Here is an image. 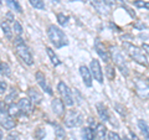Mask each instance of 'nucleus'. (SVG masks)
Wrapping results in <instances>:
<instances>
[{"instance_id":"obj_37","label":"nucleus","mask_w":149,"mask_h":140,"mask_svg":"<svg viewBox=\"0 0 149 140\" xmlns=\"http://www.w3.org/2000/svg\"><path fill=\"white\" fill-rule=\"evenodd\" d=\"M8 110V104L4 100H0V112H6Z\"/></svg>"},{"instance_id":"obj_29","label":"nucleus","mask_w":149,"mask_h":140,"mask_svg":"<svg viewBox=\"0 0 149 140\" xmlns=\"http://www.w3.org/2000/svg\"><path fill=\"white\" fill-rule=\"evenodd\" d=\"M32 8L37 9V10H45V3L44 0H29Z\"/></svg>"},{"instance_id":"obj_2","label":"nucleus","mask_w":149,"mask_h":140,"mask_svg":"<svg viewBox=\"0 0 149 140\" xmlns=\"http://www.w3.org/2000/svg\"><path fill=\"white\" fill-rule=\"evenodd\" d=\"M47 36H49V40L51 41V44H52L56 49H61L63 46L68 45L67 36L56 25H50L47 27Z\"/></svg>"},{"instance_id":"obj_27","label":"nucleus","mask_w":149,"mask_h":140,"mask_svg":"<svg viewBox=\"0 0 149 140\" xmlns=\"http://www.w3.org/2000/svg\"><path fill=\"white\" fill-rule=\"evenodd\" d=\"M0 74H1V76H5V77H9L11 74L9 64L5 62H1V61H0Z\"/></svg>"},{"instance_id":"obj_15","label":"nucleus","mask_w":149,"mask_h":140,"mask_svg":"<svg viewBox=\"0 0 149 140\" xmlns=\"http://www.w3.org/2000/svg\"><path fill=\"white\" fill-rule=\"evenodd\" d=\"M51 107H52L54 113L57 116H62L65 114V104L61 100V98H54L51 102Z\"/></svg>"},{"instance_id":"obj_20","label":"nucleus","mask_w":149,"mask_h":140,"mask_svg":"<svg viewBox=\"0 0 149 140\" xmlns=\"http://www.w3.org/2000/svg\"><path fill=\"white\" fill-rule=\"evenodd\" d=\"M138 128L141 129L142 134L144 135V139L149 140V124L143 119H139L138 120Z\"/></svg>"},{"instance_id":"obj_35","label":"nucleus","mask_w":149,"mask_h":140,"mask_svg":"<svg viewBox=\"0 0 149 140\" xmlns=\"http://www.w3.org/2000/svg\"><path fill=\"white\" fill-rule=\"evenodd\" d=\"M6 140H20V135H19L17 133H10L8 135Z\"/></svg>"},{"instance_id":"obj_12","label":"nucleus","mask_w":149,"mask_h":140,"mask_svg":"<svg viewBox=\"0 0 149 140\" xmlns=\"http://www.w3.org/2000/svg\"><path fill=\"white\" fill-rule=\"evenodd\" d=\"M35 78H36L37 85H39V86L41 87V89H42L44 92H46L47 94L52 96V89H51V87L49 86L47 81H46L45 74H44L42 72H41V71H37V72H36V74H35Z\"/></svg>"},{"instance_id":"obj_33","label":"nucleus","mask_w":149,"mask_h":140,"mask_svg":"<svg viewBox=\"0 0 149 140\" xmlns=\"http://www.w3.org/2000/svg\"><path fill=\"white\" fill-rule=\"evenodd\" d=\"M45 135H46V132L44 129H37L36 132H35V137L37 140H41V139H44L45 138Z\"/></svg>"},{"instance_id":"obj_18","label":"nucleus","mask_w":149,"mask_h":140,"mask_svg":"<svg viewBox=\"0 0 149 140\" xmlns=\"http://www.w3.org/2000/svg\"><path fill=\"white\" fill-rule=\"evenodd\" d=\"M96 108H97V113H98L100 118L102 122H108L111 119V115L108 113V109H107V107L103 104V103H97L96 104Z\"/></svg>"},{"instance_id":"obj_7","label":"nucleus","mask_w":149,"mask_h":140,"mask_svg":"<svg viewBox=\"0 0 149 140\" xmlns=\"http://www.w3.org/2000/svg\"><path fill=\"white\" fill-rule=\"evenodd\" d=\"M134 88H136V93L141 99L146 100L149 99V82H147L146 79L137 78L134 81Z\"/></svg>"},{"instance_id":"obj_19","label":"nucleus","mask_w":149,"mask_h":140,"mask_svg":"<svg viewBox=\"0 0 149 140\" xmlns=\"http://www.w3.org/2000/svg\"><path fill=\"white\" fill-rule=\"evenodd\" d=\"M81 137L82 140H96V134H95V129L91 127H85L81 130Z\"/></svg>"},{"instance_id":"obj_39","label":"nucleus","mask_w":149,"mask_h":140,"mask_svg":"<svg viewBox=\"0 0 149 140\" xmlns=\"http://www.w3.org/2000/svg\"><path fill=\"white\" fill-rule=\"evenodd\" d=\"M142 50L144 51V53L149 55V45H148V44H143V45H142Z\"/></svg>"},{"instance_id":"obj_21","label":"nucleus","mask_w":149,"mask_h":140,"mask_svg":"<svg viewBox=\"0 0 149 140\" xmlns=\"http://www.w3.org/2000/svg\"><path fill=\"white\" fill-rule=\"evenodd\" d=\"M46 53H47V56H49V58H50L51 63H52L55 67H56V66H60V64H61V61L58 60L57 55L55 53V51L51 49V47H46Z\"/></svg>"},{"instance_id":"obj_46","label":"nucleus","mask_w":149,"mask_h":140,"mask_svg":"<svg viewBox=\"0 0 149 140\" xmlns=\"http://www.w3.org/2000/svg\"><path fill=\"white\" fill-rule=\"evenodd\" d=\"M68 1H83V0H68Z\"/></svg>"},{"instance_id":"obj_1","label":"nucleus","mask_w":149,"mask_h":140,"mask_svg":"<svg viewBox=\"0 0 149 140\" xmlns=\"http://www.w3.org/2000/svg\"><path fill=\"white\" fill-rule=\"evenodd\" d=\"M14 47H15L16 55L20 57V60L27 66H32L34 64V56H32L29 46L25 44V41L22 40L21 36H17L14 40Z\"/></svg>"},{"instance_id":"obj_36","label":"nucleus","mask_w":149,"mask_h":140,"mask_svg":"<svg viewBox=\"0 0 149 140\" xmlns=\"http://www.w3.org/2000/svg\"><path fill=\"white\" fill-rule=\"evenodd\" d=\"M108 137H109V140H123L117 133H109Z\"/></svg>"},{"instance_id":"obj_25","label":"nucleus","mask_w":149,"mask_h":140,"mask_svg":"<svg viewBox=\"0 0 149 140\" xmlns=\"http://www.w3.org/2000/svg\"><path fill=\"white\" fill-rule=\"evenodd\" d=\"M8 113L10 114L13 118H15V116L20 115V114H21V112H20V108H19L17 103H16V104H15V103L9 104V105H8Z\"/></svg>"},{"instance_id":"obj_41","label":"nucleus","mask_w":149,"mask_h":140,"mask_svg":"<svg viewBox=\"0 0 149 140\" xmlns=\"http://www.w3.org/2000/svg\"><path fill=\"white\" fill-rule=\"evenodd\" d=\"M129 135H130V138H132L133 140H141V139H139L138 137H137V135L136 134H134L133 132H129Z\"/></svg>"},{"instance_id":"obj_38","label":"nucleus","mask_w":149,"mask_h":140,"mask_svg":"<svg viewBox=\"0 0 149 140\" xmlns=\"http://www.w3.org/2000/svg\"><path fill=\"white\" fill-rule=\"evenodd\" d=\"M6 19H8V22H14V21H15V19H14L11 12H8L6 14ZM6 19H5V20H6Z\"/></svg>"},{"instance_id":"obj_14","label":"nucleus","mask_w":149,"mask_h":140,"mask_svg":"<svg viewBox=\"0 0 149 140\" xmlns=\"http://www.w3.org/2000/svg\"><path fill=\"white\" fill-rule=\"evenodd\" d=\"M80 74L82 77V81L85 83L86 87H92V81H93V77H92V73L90 71V68L86 67L85 64L80 66Z\"/></svg>"},{"instance_id":"obj_43","label":"nucleus","mask_w":149,"mask_h":140,"mask_svg":"<svg viewBox=\"0 0 149 140\" xmlns=\"http://www.w3.org/2000/svg\"><path fill=\"white\" fill-rule=\"evenodd\" d=\"M3 137H4V133H3V130H1V129H0V140H1V139H3Z\"/></svg>"},{"instance_id":"obj_16","label":"nucleus","mask_w":149,"mask_h":140,"mask_svg":"<svg viewBox=\"0 0 149 140\" xmlns=\"http://www.w3.org/2000/svg\"><path fill=\"white\" fill-rule=\"evenodd\" d=\"M27 98L31 100L32 104H40L42 102V94L34 87L27 89Z\"/></svg>"},{"instance_id":"obj_17","label":"nucleus","mask_w":149,"mask_h":140,"mask_svg":"<svg viewBox=\"0 0 149 140\" xmlns=\"http://www.w3.org/2000/svg\"><path fill=\"white\" fill-rule=\"evenodd\" d=\"M95 134H96V139H98V140H107V135H108L107 127L103 123H98L96 125Z\"/></svg>"},{"instance_id":"obj_45","label":"nucleus","mask_w":149,"mask_h":140,"mask_svg":"<svg viewBox=\"0 0 149 140\" xmlns=\"http://www.w3.org/2000/svg\"><path fill=\"white\" fill-rule=\"evenodd\" d=\"M124 140H133V139H132V138H128V137H125V138H124Z\"/></svg>"},{"instance_id":"obj_3","label":"nucleus","mask_w":149,"mask_h":140,"mask_svg":"<svg viewBox=\"0 0 149 140\" xmlns=\"http://www.w3.org/2000/svg\"><path fill=\"white\" fill-rule=\"evenodd\" d=\"M122 46H123V49L125 51V53H127L132 60H134L137 63L142 64V66H148L147 56H146L144 51L141 47H138V46H134L133 44L127 42V41H123Z\"/></svg>"},{"instance_id":"obj_24","label":"nucleus","mask_w":149,"mask_h":140,"mask_svg":"<svg viewBox=\"0 0 149 140\" xmlns=\"http://www.w3.org/2000/svg\"><path fill=\"white\" fill-rule=\"evenodd\" d=\"M54 130H55V135L56 138L58 140H63L66 138V133H65V129L61 127V125H58L57 123H54Z\"/></svg>"},{"instance_id":"obj_13","label":"nucleus","mask_w":149,"mask_h":140,"mask_svg":"<svg viewBox=\"0 0 149 140\" xmlns=\"http://www.w3.org/2000/svg\"><path fill=\"white\" fill-rule=\"evenodd\" d=\"M17 105L20 108V112L22 115H30L32 113V103L29 98H20L17 102Z\"/></svg>"},{"instance_id":"obj_47","label":"nucleus","mask_w":149,"mask_h":140,"mask_svg":"<svg viewBox=\"0 0 149 140\" xmlns=\"http://www.w3.org/2000/svg\"><path fill=\"white\" fill-rule=\"evenodd\" d=\"M1 3H3V0H0V5H1Z\"/></svg>"},{"instance_id":"obj_11","label":"nucleus","mask_w":149,"mask_h":140,"mask_svg":"<svg viewBox=\"0 0 149 140\" xmlns=\"http://www.w3.org/2000/svg\"><path fill=\"white\" fill-rule=\"evenodd\" d=\"M90 4L95 8V10L100 14V15H109V6L107 5V4L103 3V0H90Z\"/></svg>"},{"instance_id":"obj_40","label":"nucleus","mask_w":149,"mask_h":140,"mask_svg":"<svg viewBox=\"0 0 149 140\" xmlns=\"http://www.w3.org/2000/svg\"><path fill=\"white\" fill-rule=\"evenodd\" d=\"M103 3L107 4L108 6H113V5H116V0H103Z\"/></svg>"},{"instance_id":"obj_9","label":"nucleus","mask_w":149,"mask_h":140,"mask_svg":"<svg viewBox=\"0 0 149 140\" xmlns=\"http://www.w3.org/2000/svg\"><path fill=\"white\" fill-rule=\"evenodd\" d=\"M90 71L92 73L93 79H96L98 83H103V72H102L101 64L98 60H92L91 64H90Z\"/></svg>"},{"instance_id":"obj_22","label":"nucleus","mask_w":149,"mask_h":140,"mask_svg":"<svg viewBox=\"0 0 149 140\" xmlns=\"http://www.w3.org/2000/svg\"><path fill=\"white\" fill-rule=\"evenodd\" d=\"M1 30L4 32V36L6 37L8 40H13V36H14V31L10 27V24L8 21H3L1 22Z\"/></svg>"},{"instance_id":"obj_31","label":"nucleus","mask_w":149,"mask_h":140,"mask_svg":"<svg viewBox=\"0 0 149 140\" xmlns=\"http://www.w3.org/2000/svg\"><path fill=\"white\" fill-rule=\"evenodd\" d=\"M106 74H107V78H108L109 81H113L114 77H116L114 66H111V64H107V67H106Z\"/></svg>"},{"instance_id":"obj_8","label":"nucleus","mask_w":149,"mask_h":140,"mask_svg":"<svg viewBox=\"0 0 149 140\" xmlns=\"http://www.w3.org/2000/svg\"><path fill=\"white\" fill-rule=\"evenodd\" d=\"M0 125L6 130H11L16 127V120L8 113V110L0 112Z\"/></svg>"},{"instance_id":"obj_44","label":"nucleus","mask_w":149,"mask_h":140,"mask_svg":"<svg viewBox=\"0 0 149 140\" xmlns=\"http://www.w3.org/2000/svg\"><path fill=\"white\" fill-rule=\"evenodd\" d=\"M118 1H120V3H124V4H125V3L128 1V0H118Z\"/></svg>"},{"instance_id":"obj_30","label":"nucleus","mask_w":149,"mask_h":140,"mask_svg":"<svg viewBox=\"0 0 149 140\" xmlns=\"http://www.w3.org/2000/svg\"><path fill=\"white\" fill-rule=\"evenodd\" d=\"M13 31H14V34H15L16 36H21L22 35V31L24 30H22V26L17 20H15L13 22Z\"/></svg>"},{"instance_id":"obj_4","label":"nucleus","mask_w":149,"mask_h":140,"mask_svg":"<svg viewBox=\"0 0 149 140\" xmlns=\"http://www.w3.org/2000/svg\"><path fill=\"white\" fill-rule=\"evenodd\" d=\"M109 52H111L109 53L111 55V60L113 61L114 66L119 69L120 73H122L123 76L128 77L129 76V68H128L127 61H125L124 55L122 53V51H120L118 47H116V46H111Z\"/></svg>"},{"instance_id":"obj_10","label":"nucleus","mask_w":149,"mask_h":140,"mask_svg":"<svg viewBox=\"0 0 149 140\" xmlns=\"http://www.w3.org/2000/svg\"><path fill=\"white\" fill-rule=\"evenodd\" d=\"M95 50H96L97 55H98L103 60V62L108 63V62L111 61V55H109V52H108V50L106 49L104 44L102 42L100 39H96V41H95Z\"/></svg>"},{"instance_id":"obj_23","label":"nucleus","mask_w":149,"mask_h":140,"mask_svg":"<svg viewBox=\"0 0 149 140\" xmlns=\"http://www.w3.org/2000/svg\"><path fill=\"white\" fill-rule=\"evenodd\" d=\"M5 3L13 11H15L17 14H22V8H21L20 3H19L17 0H5Z\"/></svg>"},{"instance_id":"obj_5","label":"nucleus","mask_w":149,"mask_h":140,"mask_svg":"<svg viewBox=\"0 0 149 140\" xmlns=\"http://www.w3.org/2000/svg\"><path fill=\"white\" fill-rule=\"evenodd\" d=\"M63 122H65V127L66 128H74V127H80L85 122V119H83V115L78 110L71 109L65 114Z\"/></svg>"},{"instance_id":"obj_26","label":"nucleus","mask_w":149,"mask_h":140,"mask_svg":"<svg viewBox=\"0 0 149 140\" xmlns=\"http://www.w3.org/2000/svg\"><path fill=\"white\" fill-rule=\"evenodd\" d=\"M17 93H19V91L16 89V88H13L11 89V92L9 93V94L5 97V103L9 105V104H11V103H14V100H15V98L17 97Z\"/></svg>"},{"instance_id":"obj_28","label":"nucleus","mask_w":149,"mask_h":140,"mask_svg":"<svg viewBox=\"0 0 149 140\" xmlns=\"http://www.w3.org/2000/svg\"><path fill=\"white\" fill-rule=\"evenodd\" d=\"M56 17H57V22L61 26H66L67 24H68V21H70V16H67V15H65V14H62V12H60V14H57L56 15Z\"/></svg>"},{"instance_id":"obj_34","label":"nucleus","mask_w":149,"mask_h":140,"mask_svg":"<svg viewBox=\"0 0 149 140\" xmlns=\"http://www.w3.org/2000/svg\"><path fill=\"white\" fill-rule=\"evenodd\" d=\"M8 89V83L5 81H0V94H4Z\"/></svg>"},{"instance_id":"obj_6","label":"nucleus","mask_w":149,"mask_h":140,"mask_svg":"<svg viewBox=\"0 0 149 140\" xmlns=\"http://www.w3.org/2000/svg\"><path fill=\"white\" fill-rule=\"evenodd\" d=\"M57 91H58V94H60V97H61V100L63 102L65 105L72 107V105L74 104V99H73L72 92H71L70 87H68L65 82H62V81L58 82V85H57Z\"/></svg>"},{"instance_id":"obj_32","label":"nucleus","mask_w":149,"mask_h":140,"mask_svg":"<svg viewBox=\"0 0 149 140\" xmlns=\"http://www.w3.org/2000/svg\"><path fill=\"white\" fill-rule=\"evenodd\" d=\"M134 6L149 10V3L148 1H144V0H134Z\"/></svg>"},{"instance_id":"obj_42","label":"nucleus","mask_w":149,"mask_h":140,"mask_svg":"<svg viewBox=\"0 0 149 140\" xmlns=\"http://www.w3.org/2000/svg\"><path fill=\"white\" fill-rule=\"evenodd\" d=\"M134 27H137V29H139V30H144V29H146V25H143V24H137V25H134Z\"/></svg>"}]
</instances>
